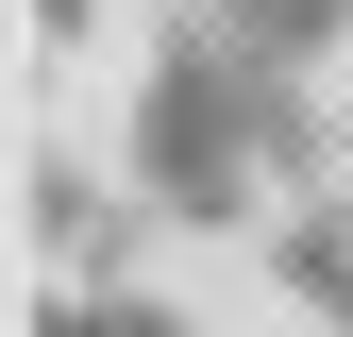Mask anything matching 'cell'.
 Instances as JSON below:
<instances>
[{
    "label": "cell",
    "mask_w": 353,
    "mask_h": 337,
    "mask_svg": "<svg viewBox=\"0 0 353 337\" xmlns=\"http://www.w3.org/2000/svg\"><path fill=\"white\" fill-rule=\"evenodd\" d=\"M34 337H202L185 304H152V287H51V320Z\"/></svg>",
    "instance_id": "7a4b0ae2"
},
{
    "label": "cell",
    "mask_w": 353,
    "mask_h": 337,
    "mask_svg": "<svg viewBox=\"0 0 353 337\" xmlns=\"http://www.w3.org/2000/svg\"><path fill=\"white\" fill-rule=\"evenodd\" d=\"M185 17H219V0H185Z\"/></svg>",
    "instance_id": "3957f363"
},
{
    "label": "cell",
    "mask_w": 353,
    "mask_h": 337,
    "mask_svg": "<svg viewBox=\"0 0 353 337\" xmlns=\"http://www.w3.org/2000/svg\"><path fill=\"white\" fill-rule=\"evenodd\" d=\"M34 253H51L68 287H118V253H135V202H118L101 168H34Z\"/></svg>",
    "instance_id": "6da1fadb"
}]
</instances>
